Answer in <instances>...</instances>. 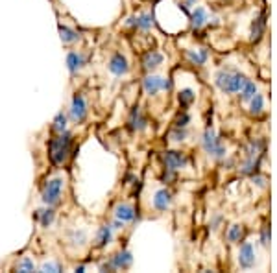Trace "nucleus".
I'll list each match as a JSON object with an SVG mask.
<instances>
[{
	"label": "nucleus",
	"instance_id": "nucleus-1",
	"mask_svg": "<svg viewBox=\"0 0 277 273\" xmlns=\"http://www.w3.org/2000/svg\"><path fill=\"white\" fill-rule=\"evenodd\" d=\"M248 79L238 72H228V70H220L214 76V83L222 92H228V94H233V92H238L244 87Z\"/></svg>",
	"mask_w": 277,
	"mask_h": 273
},
{
	"label": "nucleus",
	"instance_id": "nucleus-2",
	"mask_svg": "<svg viewBox=\"0 0 277 273\" xmlns=\"http://www.w3.org/2000/svg\"><path fill=\"white\" fill-rule=\"evenodd\" d=\"M70 144H72V135L70 133H61L60 137L50 140V159L54 164H61L66 159L70 152Z\"/></svg>",
	"mask_w": 277,
	"mask_h": 273
},
{
	"label": "nucleus",
	"instance_id": "nucleus-3",
	"mask_svg": "<svg viewBox=\"0 0 277 273\" xmlns=\"http://www.w3.org/2000/svg\"><path fill=\"white\" fill-rule=\"evenodd\" d=\"M202 142H204L205 152L209 153V155H212V157H224L226 155V146L220 142V139L214 135V131L211 128L204 133V140Z\"/></svg>",
	"mask_w": 277,
	"mask_h": 273
},
{
	"label": "nucleus",
	"instance_id": "nucleus-4",
	"mask_svg": "<svg viewBox=\"0 0 277 273\" xmlns=\"http://www.w3.org/2000/svg\"><path fill=\"white\" fill-rule=\"evenodd\" d=\"M61 190H63V179L61 177H56V179H50L46 183V187L42 190V201L46 205H56L61 198Z\"/></svg>",
	"mask_w": 277,
	"mask_h": 273
},
{
	"label": "nucleus",
	"instance_id": "nucleus-5",
	"mask_svg": "<svg viewBox=\"0 0 277 273\" xmlns=\"http://www.w3.org/2000/svg\"><path fill=\"white\" fill-rule=\"evenodd\" d=\"M142 87H144L146 94L156 96V94L161 91V89L168 91V89H170V81H166V79L161 78V76H146L144 81H142Z\"/></svg>",
	"mask_w": 277,
	"mask_h": 273
},
{
	"label": "nucleus",
	"instance_id": "nucleus-6",
	"mask_svg": "<svg viewBox=\"0 0 277 273\" xmlns=\"http://www.w3.org/2000/svg\"><path fill=\"white\" fill-rule=\"evenodd\" d=\"M87 116V103H85V98L82 94H76L72 98V105H70V118H72L76 124L85 120Z\"/></svg>",
	"mask_w": 277,
	"mask_h": 273
},
{
	"label": "nucleus",
	"instance_id": "nucleus-7",
	"mask_svg": "<svg viewBox=\"0 0 277 273\" xmlns=\"http://www.w3.org/2000/svg\"><path fill=\"white\" fill-rule=\"evenodd\" d=\"M238 264L242 270H250L255 266V249H253L252 242L242 244L240 251H238Z\"/></svg>",
	"mask_w": 277,
	"mask_h": 273
},
{
	"label": "nucleus",
	"instance_id": "nucleus-8",
	"mask_svg": "<svg viewBox=\"0 0 277 273\" xmlns=\"http://www.w3.org/2000/svg\"><path fill=\"white\" fill-rule=\"evenodd\" d=\"M132 253H128V251H120V253H116V255L108 262V264H104L102 270H120V268H128L132 264Z\"/></svg>",
	"mask_w": 277,
	"mask_h": 273
},
{
	"label": "nucleus",
	"instance_id": "nucleus-9",
	"mask_svg": "<svg viewBox=\"0 0 277 273\" xmlns=\"http://www.w3.org/2000/svg\"><path fill=\"white\" fill-rule=\"evenodd\" d=\"M130 67H128V59L122 54H114L111 59H109V72L114 74V76H124L128 74Z\"/></svg>",
	"mask_w": 277,
	"mask_h": 273
},
{
	"label": "nucleus",
	"instance_id": "nucleus-10",
	"mask_svg": "<svg viewBox=\"0 0 277 273\" xmlns=\"http://www.w3.org/2000/svg\"><path fill=\"white\" fill-rule=\"evenodd\" d=\"M164 164H166V168L168 170H180L183 168L185 164H187V157L180 152H166L164 153Z\"/></svg>",
	"mask_w": 277,
	"mask_h": 273
},
{
	"label": "nucleus",
	"instance_id": "nucleus-11",
	"mask_svg": "<svg viewBox=\"0 0 277 273\" xmlns=\"http://www.w3.org/2000/svg\"><path fill=\"white\" fill-rule=\"evenodd\" d=\"M163 61H164V57H163L161 52H157V50H150V52L142 57V65H144L146 70H154V68L159 67Z\"/></svg>",
	"mask_w": 277,
	"mask_h": 273
},
{
	"label": "nucleus",
	"instance_id": "nucleus-12",
	"mask_svg": "<svg viewBox=\"0 0 277 273\" xmlns=\"http://www.w3.org/2000/svg\"><path fill=\"white\" fill-rule=\"evenodd\" d=\"M114 216L116 220H120V222H133L135 220V209L132 205H126V203H120V205H116L114 209Z\"/></svg>",
	"mask_w": 277,
	"mask_h": 273
},
{
	"label": "nucleus",
	"instance_id": "nucleus-13",
	"mask_svg": "<svg viewBox=\"0 0 277 273\" xmlns=\"http://www.w3.org/2000/svg\"><path fill=\"white\" fill-rule=\"evenodd\" d=\"M172 203V194H170L168 190H159L154 198V207H156L157 211H166Z\"/></svg>",
	"mask_w": 277,
	"mask_h": 273
},
{
	"label": "nucleus",
	"instance_id": "nucleus-14",
	"mask_svg": "<svg viewBox=\"0 0 277 273\" xmlns=\"http://www.w3.org/2000/svg\"><path fill=\"white\" fill-rule=\"evenodd\" d=\"M85 63V57L82 54H78V52H68V55H66V67H68V70L70 72H78L80 68L84 67Z\"/></svg>",
	"mask_w": 277,
	"mask_h": 273
},
{
	"label": "nucleus",
	"instance_id": "nucleus-15",
	"mask_svg": "<svg viewBox=\"0 0 277 273\" xmlns=\"http://www.w3.org/2000/svg\"><path fill=\"white\" fill-rule=\"evenodd\" d=\"M187 57H188V61H190L192 65H205V63H207V57H209V54H207V50H204V48L188 50Z\"/></svg>",
	"mask_w": 277,
	"mask_h": 273
},
{
	"label": "nucleus",
	"instance_id": "nucleus-16",
	"mask_svg": "<svg viewBox=\"0 0 277 273\" xmlns=\"http://www.w3.org/2000/svg\"><path fill=\"white\" fill-rule=\"evenodd\" d=\"M209 20V17H207V11H205L204 7H196L192 13V17H190V22H192L194 28H202V26L205 24Z\"/></svg>",
	"mask_w": 277,
	"mask_h": 273
},
{
	"label": "nucleus",
	"instance_id": "nucleus-17",
	"mask_svg": "<svg viewBox=\"0 0 277 273\" xmlns=\"http://www.w3.org/2000/svg\"><path fill=\"white\" fill-rule=\"evenodd\" d=\"M238 92H240V98L244 100V102H246V100H252V98L257 94V85H255L253 81H250V79H248L246 83H244V87H242Z\"/></svg>",
	"mask_w": 277,
	"mask_h": 273
},
{
	"label": "nucleus",
	"instance_id": "nucleus-18",
	"mask_svg": "<svg viewBox=\"0 0 277 273\" xmlns=\"http://www.w3.org/2000/svg\"><path fill=\"white\" fill-rule=\"evenodd\" d=\"M135 26H137L138 30H150L152 26H154V18L148 13H142V15H138L135 18Z\"/></svg>",
	"mask_w": 277,
	"mask_h": 273
},
{
	"label": "nucleus",
	"instance_id": "nucleus-19",
	"mask_svg": "<svg viewBox=\"0 0 277 273\" xmlns=\"http://www.w3.org/2000/svg\"><path fill=\"white\" fill-rule=\"evenodd\" d=\"M60 33H61V41L63 43H76L78 41V33L70 28H66V26H60Z\"/></svg>",
	"mask_w": 277,
	"mask_h": 273
},
{
	"label": "nucleus",
	"instance_id": "nucleus-20",
	"mask_svg": "<svg viewBox=\"0 0 277 273\" xmlns=\"http://www.w3.org/2000/svg\"><path fill=\"white\" fill-rule=\"evenodd\" d=\"M262 109H264V98H262V94H255V96L252 98L250 113H252V115H260Z\"/></svg>",
	"mask_w": 277,
	"mask_h": 273
},
{
	"label": "nucleus",
	"instance_id": "nucleus-21",
	"mask_svg": "<svg viewBox=\"0 0 277 273\" xmlns=\"http://www.w3.org/2000/svg\"><path fill=\"white\" fill-rule=\"evenodd\" d=\"M109 240H111V227L109 225H104V227H100V231H98V238L96 242L100 248H104V246H108Z\"/></svg>",
	"mask_w": 277,
	"mask_h": 273
},
{
	"label": "nucleus",
	"instance_id": "nucleus-22",
	"mask_svg": "<svg viewBox=\"0 0 277 273\" xmlns=\"http://www.w3.org/2000/svg\"><path fill=\"white\" fill-rule=\"evenodd\" d=\"M130 124H132L133 129H144L146 128V120H144V116L140 115L138 107L132 113V120H130Z\"/></svg>",
	"mask_w": 277,
	"mask_h": 273
},
{
	"label": "nucleus",
	"instance_id": "nucleus-23",
	"mask_svg": "<svg viewBox=\"0 0 277 273\" xmlns=\"http://www.w3.org/2000/svg\"><path fill=\"white\" fill-rule=\"evenodd\" d=\"M242 235H244V229H242V225H231V229L228 231V240L231 244L240 242Z\"/></svg>",
	"mask_w": 277,
	"mask_h": 273
},
{
	"label": "nucleus",
	"instance_id": "nucleus-24",
	"mask_svg": "<svg viewBox=\"0 0 277 273\" xmlns=\"http://www.w3.org/2000/svg\"><path fill=\"white\" fill-rule=\"evenodd\" d=\"M39 220H41L42 227H48V225L54 222V211H52V209H46V211H39Z\"/></svg>",
	"mask_w": 277,
	"mask_h": 273
},
{
	"label": "nucleus",
	"instance_id": "nucleus-25",
	"mask_svg": "<svg viewBox=\"0 0 277 273\" xmlns=\"http://www.w3.org/2000/svg\"><path fill=\"white\" fill-rule=\"evenodd\" d=\"M192 102H194V92H192V89H185V91L180 92V103L183 105V107L190 105Z\"/></svg>",
	"mask_w": 277,
	"mask_h": 273
},
{
	"label": "nucleus",
	"instance_id": "nucleus-26",
	"mask_svg": "<svg viewBox=\"0 0 277 273\" xmlns=\"http://www.w3.org/2000/svg\"><path fill=\"white\" fill-rule=\"evenodd\" d=\"M262 28H264V20L260 17V18H257L252 26V39H259L260 33H262Z\"/></svg>",
	"mask_w": 277,
	"mask_h": 273
},
{
	"label": "nucleus",
	"instance_id": "nucleus-27",
	"mask_svg": "<svg viewBox=\"0 0 277 273\" xmlns=\"http://www.w3.org/2000/svg\"><path fill=\"white\" fill-rule=\"evenodd\" d=\"M66 128V116L63 115V113H60V115L56 116V120H54V129L56 131H60V133H63Z\"/></svg>",
	"mask_w": 277,
	"mask_h": 273
},
{
	"label": "nucleus",
	"instance_id": "nucleus-28",
	"mask_svg": "<svg viewBox=\"0 0 277 273\" xmlns=\"http://www.w3.org/2000/svg\"><path fill=\"white\" fill-rule=\"evenodd\" d=\"M17 272H22V273H28V272H34V262L26 257V259H22V261L17 264Z\"/></svg>",
	"mask_w": 277,
	"mask_h": 273
},
{
	"label": "nucleus",
	"instance_id": "nucleus-29",
	"mask_svg": "<svg viewBox=\"0 0 277 273\" xmlns=\"http://www.w3.org/2000/svg\"><path fill=\"white\" fill-rule=\"evenodd\" d=\"M170 137H172V140H176V142H181V140H185V137H187V131L183 128H178Z\"/></svg>",
	"mask_w": 277,
	"mask_h": 273
},
{
	"label": "nucleus",
	"instance_id": "nucleus-30",
	"mask_svg": "<svg viewBox=\"0 0 277 273\" xmlns=\"http://www.w3.org/2000/svg\"><path fill=\"white\" fill-rule=\"evenodd\" d=\"M70 242H74V244H84L85 242V233L84 231H74L72 233V237H70Z\"/></svg>",
	"mask_w": 277,
	"mask_h": 273
},
{
	"label": "nucleus",
	"instance_id": "nucleus-31",
	"mask_svg": "<svg viewBox=\"0 0 277 273\" xmlns=\"http://www.w3.org/2000/svg\"><path fill=\"white\" fill-rule=\"evenodd\" d=\"M41 270L42 272H61V266L60 264H54V262H46V264H42Z\"/></svg>",
	"mask_w": 277,
	"mask_h": 273
},
{
	"label": "nucleus",
	"instance_id": "nucleus-32",
	"mask_svg": "<svg viewBox=\"0 0 277 273\" xmlns=\"http://www.w3.org/2000/svg\"><path fill=\"white\" fill-rule=\"evenodd\" d=\"M260 242L264 244V246H268V242H270V229H268V227H264V229H262V235H260Z\"/></svg>",
	"mask_w": 277,
	"mask_h": 273
},
{
	"label": "nucleus",
	"instance_id": "nucleus-33",
	"mask_svg": "<svg viewBox=\"0 0 277 273\" xmlns=\"http://www.w3.org/2000/svg\"><path fill=\"white\" fill-rule=\"evenodd\" d=\"M188 122V115H181V118H178V122H176V126L178 128H185Z\"/></svg>",
	"mask_w": 277,
	"mask_h": 273
},
{
	"label": "nucleus",
	"instance_id": "nucleus-34",
	"mask_svg": "<svg viewBox=\"0 0 277 273\" xmlns=\"http://www.w3.org/2000/svg\"><path fill=\"white\" fill-rule=\"evenodd\" d=\"M255 181H257V185H259V187H264V179H262V177H255Z\"/></svg>",
	"mask_w": 277,
	"mask_h": 273
},
{
	"label": "nucleus",
	"instance_id": "nucleus-35",
	"mask_svg": "<svg viewBox=\"0 0 277 273\" xmlns=\"http://www.w3.org/2000/svg\"><path fill=\"white\" fill-rule=\"evenodd\" d=\"M194 2H196V0H187V4H185V6H192Z\"/></svg>",
	"mask_w": 277,
	"mask_h": 273
}]
</instances>
